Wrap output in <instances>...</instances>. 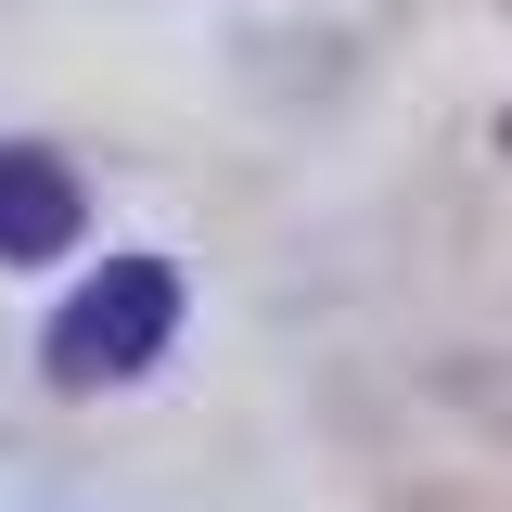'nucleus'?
<instances>
[{"label": "nucleus", "mask_w": 512, "mask_h": 512, "mask_svg": "<svg viewBox=\"0 0 512 512\" xmlns=\"http://www.w3.org/2000/svg\"><path fill=\"white\" fill-rule=\"evenodd\" d=\"M167 346H180V269H167V256H103L52 308V333H39L52 384H77V397H90V384H141Z\"/></svg>", "instance_id": "f257e3e1"}, {"label": "nucleus", "mask_w": 512, "mask_h": 512, "mask_svg": "<svg viewBox=\"0 0 512 512\" xmlns=\"http://www.w3.org/2000/svg\"><path fill=\"white\" fill-rule=\"evenodd\" d=\"M77 167L39 154V141H0V269H39V256L77 244Z\"/></svg>", "instance_id": "f03ea898"}]
</instances>
